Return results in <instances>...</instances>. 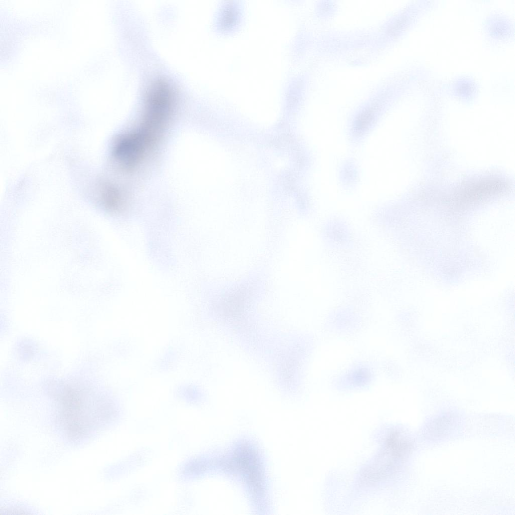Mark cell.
<instances>
[{
	"label": "cell",
	"mask_w": 515,
	"mask_h": 515,
	"mask_svg": "<svg viewBox=\"0 0 515 515\" xmlns=\"http://www.w3.org/2000/svg\"><path fill=\"white\" fill-rule=\"evenodd\" d=\"M173 94L169 84L163 80L154 81L147 90L144 124L160 130L169 115Z\"/></svg>",
	"instance_id": "obj_1"
}]
</instances>
